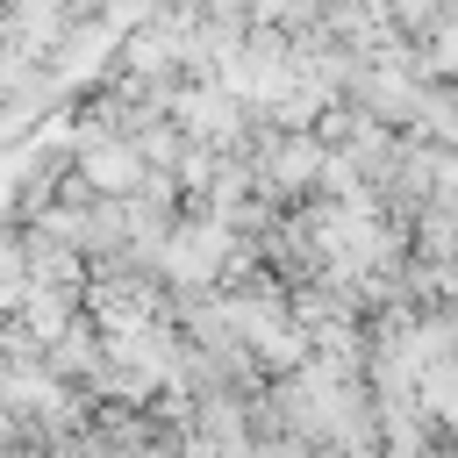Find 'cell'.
<instances>
[{"mask_svg":"<svg viewBox=\"0 0 458 458\" xmlns=\"http://www.w3.org/2000/svg\"><path fill=\"white\" fill-rule=\"evenodd\" d=\"M222 258H229V229H215V222L179 229V236L165 243V272H172L179 286H208V279L222 272Z\"/></svg>","mask_w":458,"mask_h":458,"instance_id":"obj_1","label":"cell"},{"mask_svg":"<svg viewBox=\"0 0 458 458\" xmlns=\"http://www.w3.org/2000/svg\"><path fill=\"white\" fill-rule=\"evenodd\" d=\"M86 179H93V186H114V193L136 186V150H122V143H114V150H93V157H86Z\"/></svg>","mask_w":458,"mask_h":458,"instance_id":"obj_2","label":"cell"},{"mask_svg":"<svg viewBox=\"0 0 458 458\" xmlns=\"http://www.w3.org/2000/svg\"><path fill=\"white\" fill-rule=\"evenodd\" d=\"M186 122H193L200 136H222L236 114H229V100H215V93H193V100H186Z\"/></svg>","mask_w":458,"mask_h":458,"instance_id":"obj_3","label":"cell"}]
</instances>
